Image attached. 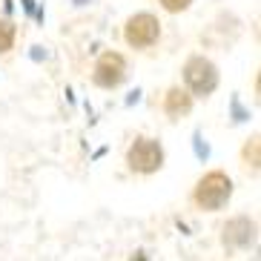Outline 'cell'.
Listing matches in <instances>:
<instances>
[{
	"label": "cell",
	"instance_id": "cell-1",
	"mask_svg": "<svg viewBox=\"0 0 261 261\" xmlns=\"http://www.w3.org/2000/svg\"><path fill=\"white\" fill-rule=\"evenodd\" d=\"M230 192H232V184L230 178L224 172H210L198 181V190H195V201H198L204 210H218L230 201Z\"/></svg>",
	"mask_w": 261,
	"mask_h": 261
},
{
	"label": "cell",
	"instance_id": "cell-2",
	"mask_svg": "<svg viewBox=\"0 0 261 261\" xmlns=\"http://www.w3.org/2000/svg\"><path fill=\"white\" fill-rule=\"evenodd\" d=\"M184 77H187V86L195 95H210L218 84V72L207 58H192L184 69Z\"/></svg>",
	"mask_w": 261,
	"mask_h": 261
},
{
	"label": "cell",
	"instance_id": "cell-3",
	"mask_svg": "<svg viewBox=\"0 0 261 261\" xmlns=\"http://www.w3.org/2000/svg\"><path fill=\"white\" fill-rule=\"evenodd\" d=\"M164 161V149L158 141L152 138H141L135 141V146L129 149V164L132 169H138V172H155V169L161 167Z\"/></svg>",
	"mask_w": 261,
	"mask_h": 261
},
{
	"label": "cell",
	"instance_id": "cell-4",
	"mask_svg": "<svg viewBox=\"0 0 261 261\" xmlns=\"http://www.w3.org/2000/svg\"><path fill=\"white\" fill-rule=\"evenodd\" d=\"M126 40H129L132 46H149L158 40V20L152 15H135L126 23Z\"/></svg>",
	"mask_w": 261,
	"mask_h": 261
},
{
	"label": "cell",
	"instance_id": "cell-5",
	"mask_svg": "<svg viewBox=\"0 0 261 261\" xmlns=\"http://www.w3.org/2000/svg\"><path fill=\"white\" fill-rule=\"evenodd\" d=\"M123 69H126V63H123V58L121 55H115V52H109V55H103L98 61V66H95V84L98 86H118L123 81Z\"/></svg>",
	"mask_w": 261,
	"mask_h": 261
},
{
	"label": "cell",
	"instance_id": "cell-6",
	"mask_svg": "<svg viewBox=\"0 0 261 261\" xmlns=\"http://www.w3.org/2000/svg\"><path fill=\"white\" fill-rule=\"evenodd\" d=\"M224 244L230 247H250L255 244V224L247 218H236L224 227Z\"/></svg>",
	"mask_w": 261,
	"mask_h": 261
},
{
	"label": "cell",
	"instance_id": "cell-7",
	"mask_svg": "<svg viewBox=\"0 0 261 261\" xmlns=\"http://www.w3.org/2000/svg\"><path fill=\"white\" fill-rule=\"evenodd\" d=\"M192 107V100L187 92H181V89H169L167 95V112L169 115H187Z\"/></svg>",
	"mask_w": 261,
	"mask_h": 261
},
{
	"label": "cell",
	"instance_id": "cell-8",
	"mask_svg": "<svg viewBox=\"0 0 261 261\" xmlns=\"http://www.w3.org/2000/svg\"><path fill=\"white\" fill-rule=\"evenodd\" d=\"M12 40H15V26L9 20H0V52L12 49Z\"/></svg>",
	"mask_w": 261,
	"mask_h": 261
},
{
	"label": "cell",
	"instance_id": "cell-9",
	"mask_svg": "<svg viewBox=\"0 0 261 261\" xmlns=\"http://www.w3.org/2000/svg\"><path fill=\"white\" fill-rule=\"evenodd\" d=\"M164 6L169 9V12H181V9H187L192 3V0H161Z\"/></svg>",
	"mask_w": 261,
	"mask_h": 261
}]
</instances>
